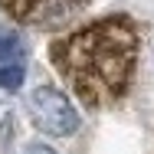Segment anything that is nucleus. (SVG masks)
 Here are the masks:
<instances>
[{"label":"nucleus","instance_id":"nucleus-1","mask_svg":"<svg viewBox=\"0 0 154 154\" xmlns=\"http://www.w3.org/2000/svg\"><path fill=\"white\" fill-rule=\"evenodd\" d=\"M141 33L131 17H102L59 36L49 59L62 82L89 108H108L122 102L138 69Z\"/></svg>","mask_w":154,"mask_h":154},{"label":"nucleus","instance_id":"nucleus-2","mask_svg":"<svg viewBox=\"0 0 154 154\" xmlns=\"http://www.w3.org/2000/svg\"><path fill=\"white\" fill-rule=\"evenodd\" d=\"M30 115L39 131L53 134V138H72L79 128H82V118L72 105V98L62 92L59 85H36L30 92Z\"/></svg>","mask_w":154,"mask_h":154},{"label":"nucleus","instance_id":"nucleus-3","mask_svg":"<svg viewBox=\"0 0 154 154\" xmlns=\"http://www.w3.org/2000/svg\"><path fill=\"white\" fill-rule=\"evenodd\" d=\"M89 0H0V10L7 17H13L17 23L39 26V30H53L69 23Z\"/></svg>","mask_w":154,"mask_h":154},{"label":"nucleus","instance_id":"nucleus-4","mask_svg":"<svg viewBox=\"0 0 154 154\" xmlns=\"http://www.w3.org/2000/svg\"><path fill=\"white\" fill-rule=\"evenodd\" d=\"M26 79V66L23 59H10V62H0V92H17Z\"/></svg>","mask_w":154,"mask_h":154},{"label":"nucleus","instance_id":"nucleus-5","mask_svg":"<svg viewBox=\"0 0 154 154\" xmlns=\"http://www.w3.org/2000/svg\"><path fill=\"white\" fill-rule=\"evenodd\" d=\"M20 56H23V39L13 36V33H3V36H0V62L20 59Z\"/></svg>","mask_w":154,"mask_h":154},{"label":"nucleus","instance_id":"nucleus-6","mask_svg":"<svg viewBox=\"0 0 154 154\" xmlns=\"http://www.w3.org/2000/svg\"><path fill=\"white\" fill-rule=\"evenodd\" d=\"M23 154H59L53 144H46V141H33V144H26V151Z\"/></svg>","mask_w":154,"mask_h":154}]
</instances>
